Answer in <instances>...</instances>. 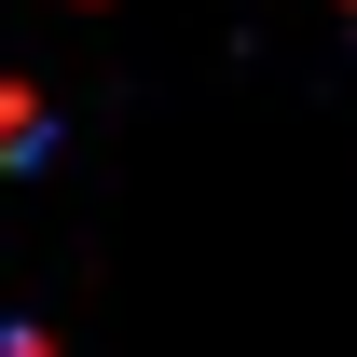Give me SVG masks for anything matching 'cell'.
<instances>
[{"mask_svg": "<svg viewBox=\"0 0 357 357\" xmlns=\"http://www.w3.org/2000/svg\"><path fill=\"white\" fill-rule=\"evenodd\" d=\"M42 137V110H28V83H0V151H28Z\"/></svg>", "mask_w": 357, "mask_h": 357, "instance_id": "6da1fadb", "label": "cell"}]
</instances>
